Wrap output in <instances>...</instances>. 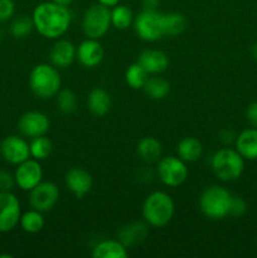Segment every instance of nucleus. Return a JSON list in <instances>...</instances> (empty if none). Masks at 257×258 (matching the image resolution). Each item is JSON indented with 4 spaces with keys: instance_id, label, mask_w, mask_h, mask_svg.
I'll return each instance as SVG.
<instances>
[{
    "instance_id": "obj_42",
    "label": "nucleus",
    "mask_w": 257,
    "mask_h": 258,
    "mask_svg": "<svg viewBox=\"0 0 257 258\" xmlns=\"http://www.w3.org/2000/svg\"><path fill=\"white\" fill-rule=\"evenodd\" d=\"M4 257H8V258H12L13 256H12V254H0V258H4Z\"/></svg>"
},
{
    "instance_id": "obj_37",
    "label": "nucleus",
    "mask_w": 257,
    "mask_h": 258,
    "mask_svg": "<svg viewBox=\"0 0 257 258\" xmlns=\"http://www.w3.org/2000/svg\"><path fill=\"white\" fill-rule=\"evenodd\" d=\"M159 0H143L144 10H156L159 7Z\"/></svg>"
},
{
    "instance_id": "obj_38",
    "label": "nucleus",
    "mask_w": 257,
    "mask_h": 258,
    "mask_svg": "<svg viewBox=\"0 0 257 258\" xmlns=\"http://www.w3.org/2000/svg\"><path fill=\"white\" fill-rule=\"evenodd\" d=\"M98 2V4H101V5H105V7H107V8H113V7H116V5L118 4V2H120V0H97Z\"/></svg>"
},
{
    "instance_id": "obj_4",
    "label": "nucleus",
    "mask_w": 257,
    "mask_h": 258,
    "mask_svg": "<svg viewBox=\"0 0 257 258\" xmlns=\"http://www.w3.org/2000/svg\"><path fill=\"white\" fill-rule=\"evenodd\" d=\"M211 166L219 180L234 181L243 173L244 159L236 149L222 148L212 156Z\"/></svg>"
},
{
    "instance_id": "obj_31",
    "label": "nucleus",
    "mask_w": 257,
    "mask_h": 258,
    "mask_svg": "<svg viewBox=\"0 0 257 258\" xmlns=\"http://www.w3.org/2000/svg\"><path fill=\"white\" fill-rule=\"evenodd\" d=\"M55 102H57V108L65 115H70L77 110L78 100L76 93L70 88H60L59 92L55 96Z\"/></svg>"
},
{
    "instance_id": "obj_10",
    "label": "nucleus",
    "mask_w": 257,
    "mask_h": 258,
    "mask_svg": "<svg viewBox=\"0 0 257 258\" xmlns=\"http://www.w3.org/2000/svg\"><path fill=\"white\" fill-rule=\"evenodd\" d=\"M59 199V189L52 181H40L37 186L29 191V204L33 209L49 212L54 208Z\"/></svg>"
},
{
    "instance_id": "obj_26",
    "label": "nucleus",
    "mask_w": 257,
    "mask_h": 258,
    "mask_svg": "<svg viewBox=\"0 0 257 258\" xmlns=\"http://www.w3.org/2000/svg\"><path fill=\"white\" fill-rule=\"evenodd\" d=\"M19 224L24 232L29 234H35L44 228L45 221L42 212L32 208L20 216Z\"/></svg>"
},
{
    "instance_id": "obj_27",
    "label": "nucleus",
    "mask_w": 257,
    "mask_h": 258,
    "mask_svg": "<svg viewBox=\"0 0 257 258\" xmlns=\"http://www.w3.org/2000/svg\"><path fill=\"white\" fill-rule=\"evenodd\" d=\"M134 23L133 10L126 5H116L111 10V25L118 30H125Z\"/></svg>"
},
{
    "instance_id": "obj_21",
    "label": "nucleus",
    "mask_w": 257,
    "mask_h": 258,
    "mask_svg": "<svg viewBox=\"0 0 257 258\" xmlns=\"http://www.w3.org/2000/svg\"><path fill=\"white\" fill-rule=\"evenodd\" d=\"M112 106L111 95L101 87L91 90L87 96V107L95 116H105Z\"/></svg>"
},
{
    "instance_id": "obj_41",
    "label": "nucleus",
    "mask_w": 257,
    "mask_h": 258,
    "mask_svg": "<svg viewBox=\"0 0 257 258\" xmlns=\"http://www.w3.org/2000/svg\"><path fill=\"white\" fill-rule=\"evenodd\" d=\"M3 38H4V30H3V28L0 27V42L3 40Z\"/></svg>"
},
{
    "instance_id": "obj_20",
    "label": "nucleus",
    "mask_w": 257,
    "mask_h": 258,
    "mask_svg": "<svg viewBox=\"0 0 257 258\" xmlns=\"http://www.w3.org/2000/svg\"><path fill=\"white\" fill-rule=\"evenodd\" d=\"M93 258H127L128 248L118 239H105L93 247Z\"/></svg>"
},
{
    "instance_id": "obj_30",
    "label": "nucleus",
    "mask_w": 257,
    "mask_h": 258,
    "mask_svg": "<svg viewBox=\"0 0 257 258\" xmlns=\"http://www.w3.org/2000/svg\"><path fill=\"white\" fill-rule=\"evenodd\" d=\"M33 29H34V23L32 18L27 15H20L10 23L9 33L14 39H24L28 35H30Z\"/></svg>"
},
{
    "instance_id": "obj_25",
    "label": "nucleus",
    "mask_w": 257,
    "mask_h": 258,
    "mask_svg": "<svg viewBox=\"0 0 257 258\" xmlns=\"http://www.w3.org/2000/svg\"><path fill=\"white\" fill-rule=\"evenodd\" d=\"M164 33L168 37H178L186 29L188 20L181 13L170 12L163 14Z\"/></svg>"
},
{
    "instance_id": "obj_36",
    "label": "nucleus",
    "mask_w": 257,
    "mask_h": 258,
    "mask_svg": "<svg viewBox=\"0 0 257 258\" xmlns=\"http://www.w3.org/2000/svg\"><path fill=\"white\" fill-rule=\"evenodd\" d=\"M237 135L234 134L233 130L231 128H223L219 133V140L224 144V145H231V144H234L236 141Z\"/></svg>"
},
{
    "instance_id": "obj_39",
    "label": "nucleus",
    "mask_w": 257,
    "mask_h": 258,
    "mask_svg": "<svg viewBox=\"0 0 257 258\" xmlns=\"http://www.w3.org/2000/svg\"><path fill=\"white\" fill-rule=\"evenodd\" d=\"M52 2L55 3V4L62 5V7H70L73 3V0H52Z\"/></svg>"
},
{
    "instance_id": "obj_17",
    "label": "nucleus",
    "mask_w": 257,
    "mask_h": 258,
    "mask_svg": "<svg viewBox=\"0 0 257 258\" xmlns=\"http://www.w3.org/2000/svg\"><path fill=\"white\" fill-rule=\"evenodd\" d=\"M77 47L68 39H59L53 44L49 53V59L54 67L67 68L76 59Z\"/></svg>"
},
{
    "instance_id": "obj_6",
    "label": "nucleus",
    "mask_w": 257,
    "mask_h": 258,
    "mask_svg": "<svg viewBox=\"0 0 257 258\" xmlns=\"http://www.w3.org/2000/svg\"><path fill=\"white\" fill-rule=\"evenodd\" d=\"M111 27L110 8L101 4L91 5L82 17V30L87 38L100 39Z\"/></svg>"
},
{
    "instance_id": "obj_5",
    "label": "nucleus",
    "mask_w": 257,
    "mask_h": 258,
    "mask_svg": "<svg viewBox=\"0 0 257 258\" xmlns=\"http://www.w3.org/2000/svg\"><path fill=\"white\" fill-rule=\"evenodd\" d=\"M232 194L222 185H211L202 191L199 208L202 213L211 219H223L229 216Z\"/></svg>"
},
{
    "instance_id": "obj_15",
    "label": "nucleus",
    "mask_w": 257,
    "mask_h": 258,
    "mask_svg": "<svg viewBox=\"0 0 257 258\" xmlns=\"http://www.w3.org/2000/svg\"><path fill=\"white\" fill-rule=\"evenodd\" d=\"M105 57V50L98 39L87 38L80 43L76 50V58L82 66L87 68H95L100 64Z\"/></svg>"
},
{
    "instance_id": "obj_13",
    "label": "nucleus",
    "mask_w": 257,
    "mask_h": 258,
    "mask_svg": "<svg viewBox=\"0 0 257 258\" xmlns=\"http://www.w3.org/2000/svg\"><path fill=\"white\" fill-rule=\"evenodd\" d=\"M0 154L5 161L18 165L30 158L29 144L22 136L9 135L0 144Z\"/></svg>"
},
{
    "instance_id": "obj_23",
    "label": "nucleus",
    "mask_w": 257,
    "mask_h": 258,
    "mask_svg": "<svg viewBox=\"0 0 257 258\" xmlns=\"http://www.w3.org/2000/svg\"><path fill=\"white\" fill-rule=\"evenodd\" d=\"M176 154L185 163H196L203 155V144L194 136H188L179 141Z\"/></svg>"
},
{
    "instance_id": "obj_18",
    "label": "nucleus",
    "mask_w": 257,
    "mask_h": 258,
    "mask_svg": "<svg viewBox=\"0 0 257 258\" xmlns=\"http://www.w3.org/2000/svg\"><path fill=\"white\" fill-rule=\"evenodd\" d=\"M149 233V224L146 222H131L118 231V241L126 247H133L141 243Z\"/></svg>"
},
{
    "instance_id": "obj_34",
    "label": "nucleus",
    "mask_w": 257,
    "mask_h": 258,
    "mask_svg": "<svg viewBox=\"0 0 257 258\" xmlns=\"http://www.w3.org/2000/svg\"><path fill=\"white\" fill-rule=\"evenodd\" d=\"M14 185V175L7 170H0V191H12Z\"/></svg>"
},
{
    "instance_id": "obj_29",
    "label": "nucleus",
    "mask_w": 257,
    "mask_h": 258,
    "mask_svg": "<svg viewBox=\"0 0 257 258\" xmlns=\"http://www.w3.org/2000/svg\"><path fill=\"white\" fill-rule=\"evenodd\" d=\"M29 149L30 158L42 161L49 158V155L52 154L53 150V145L52 141H50L47 136L42 135L38 136V138L32 139V141L29 143Z\"/></svg>"
},
{
    "instance_id": "obj_40",
    "label": "nucleus",
    "mask_w": 257,
    "mask_h": 258,
    "mask_svg": "<svg viewBox=\"0 0 257 258\" xmlns=\"http://www.w3.org/2000/svg\"><path fill=\"white\" fill-rule=\"evenodd\" d=\"M251 55L253 57L254 60H257V43H254L251 48Z\"/></svg>"
},
{
    "instance_id": "obj_35",
    "label": "nucleus",
    "mask_w": 257,
    "mask_h": 258,
    "mask_svg": "<svg viewBox=\"0 0 257 258\" xmlns=\"http://www.w3.org/2000/svg\"><path fill=\"white\" fill-rule=\"evenodd\" d=\"M246 118L251 123L252 127L257 128V101L248 105L246 110Z\"/></svg>"
},
{
    "instance_id": "obj_12",
    "label": "nucleus",
    "mask_w": 257,
    "mask_h": 258,
    "mask_svg": "<svg viewBox=\"0 0 257 258\" xmlns=\"http://www.w3.org/2000/svg\"><path fill=\"white\" fill-rule=\"evenodd\" d=\"M49 117L40 111H28L23 113L18 121V130L24 138L34 139L45 135L49 131Z\"/></svg>"
},
{
    "instance_id": "obj_2",
    "label": "nucleus",
    "mask_w": 257,
    "mask_h": 258,
    "mask_svg": "<svg viewBox=\"0 0 257 258\" xmlns=\"http://www.w3.org/2000/svg\"><path fill=\"white\" fill-rule=\"evenodd\" d=\"M175 212V204L168 193L161 190L153 191L143 203L144 221L154 228H163L170 223Z\"/></svg>"
},
{
    "instance_id": "obj_19",
    "label": "nucleus",
    "mask_w": 257,
    "mask_h": 258,
    "mask_svg": "<svg viewBox=\"0 0 257 258\" xmlns=\"http://www.w3.org/2000/svg\"><path fill=\"white\" fill-rule=\"evenodd\" d=\"M234 146L244 160H257V128L251 127L242 131L237 135Z\"/></svg>"
},
{
    "instance_id": "obj_11",
    "label": "nucleus",
    "mask_w": 257,
    "mask_h": 258,
    "mask_svg": "<svg viewBox=\"0 0 257 258\" xmlns=\"http://www.w3.org/2000/svg\"><path fill=\"white\" fill-rule=\"evenodd\" d=\"M15 185L22 190L30 191L43 180V169L39 160L27 159L23 163L18 164L14 173Z\"/></svg>"
},
{
    "instance_id": "obj_24",
    "label": "nucleus",
    "mask_w": 257,
    "mask_h": 258,
    "mask_svg": "<svg viewBox=\"0 0 257 258\" xmlns=\"http://www.w3.org/2000/svg\"><path fill=\"white\" fill-rule=\"evenodd\" d=\"M144 92L151 100H163L170 92V83L159 75L149 76L148 81L143 87Z\"/></svg>"
},
{
    "instance_id": "obj_1",
    "label": "nucleus",
    "mask_w": 257,
    "mask_h": 258,
    "mask_svg": "<svg viewBox=\"0 0 257 258\" xmlns=\"http://www.w3.org/2000/svg\"><path fill=\"white\" fill-rule=\"evenodd\" d=\"M32 19L34 29L48 39H58L65 35L72 24V14L68 7L53 2L38 4L33 10Z\"/></svg>"
},
{
    "instance_id": "obj_3",
    "label": "nucleus",
    "mask_w": 257,
    "mask_h": 258,
    "mask_svg": "<svg viewBox=\"0 0 257 258\" xmlns=\"http://www.w3.org/2000/svg\"><path fill=\"white\" fill-rule=\"evenodd\" d=\"M60 75L58 68L52 63H39L35 66L29 75V87L34 96L40 100H49L59 92Z\"/></svg>"
},
{
    "instance_id": "obj_9",
    "label": "nucleus",
    "mask_w": 257,
    "mask_h": 258,
    "mask_svg": "<svg viewBox=\"0 0 257 258\" xmlns=\"http://www.w3.org/2000/svg\"><path fill=\"white\" fill-rule=\"evenodd\" d=\"M20 202L12 191H0V233L13 231L19 224Z\"/></svg>"
},
{
    "instance_id": "obj_32",
    "label": "nucleus",
    "mask_w": 257,
    "mask_h": 258,
    "mask_svg": "<svg viewBox=\"0 0 257 258\" xmlns=\"http://www.w3.org/2000/svg\"><path fill=\"white\" fill-rule=\"evenodd\" d=\"M15 4L13 0H0V23H5L14 17Z\"/></svg>"
},
{
    "instance_id": "obj_28",
    "label": "nucleus",
    "mask_w": 257,
    "mask_h": 258,
    "mask_svg": "<svg viewBox=\"0 0 257 258\" xmlns=\"http://www.w3.org/2000/svg\"><path fill=\"white\" fill-rule=\"evenodd\" d=\"M149 76L150 75L138 62H135L128 66L126 70L125 81L128 87H131L133 90H143Z\"/></svg>"
},
{
    "instance_id": "obj_16",
    "label": "nucleus",
    "mask_w": 257,
    "mask_h": 258,
    "mask_svg": "<svg viewBox=\"0 0 257 258\" xmlns=\"http://www.w3.org/2000/svg\"><path fill=\"white\" fill-rule=\"evenodd\" d=\"M136 62L150 76L160 75V73L165 72L169 67V57L166 55V53L160 49H154V48L143 50L138 55Z\"/></svg>"
},
{
    "instance_id": "obj_22",
    "label": "nucleus",
    "mask_w": 257,
    "mask_h": 258,
    "mask_svg": "<svg viewBox=\"0 0 257 258\" xmlns=\"http://www.w3.org/2000/svg\"><path fill=\"white\" fill-rule=\"evenodd\" d=\"M136 151H138L139 158L143 161H145V163H156L161 158L163 145L154 136H145V138L139 140L138 146H136Z\"/></svg>"
},
{
    "instance_id": "obj_14",
    "label": "nucleus",
    "mask_w": 257,
    "mask_h": 258,
    "mask_svg": "<svg viewBox=\"0 0 257 258\" xmlns=\"http://www.w3.org/2000/svg\"><path fill=\"white\" fill-rule=\"evenodd\" d=\"M65 184L68 190L78 199H82L92 189V175L86 169L73 166L66 173Z\"/></svg>"
},
{
    "instance_id": "obj_8",
    "label": "nucleus",
    "mask_w": 257,
    "mask_h": 258,
    "mask_svg": "<svg viewBox=\"0 0 257 258\" xmlns=\"http://www.w3.org/2000/svg\"><path fill=\"white\" fill-rule=\"evenodd\" d=\"M186 163L179 156H164L156 164V174L161 183L170 188H176L185 183L188 178Z\"/></svg>"
},
{
    "instance_id": "obj_7",
    "label": "nucleus",
    "mask_w": 257,
    "mask_h": 258,
    "mask_svg": "<svg viewBox=\"0 0 257 258\" xmlns=\"http://www.w3.org/2000/svg\"><path fill=\"white\" fill-rule=\"evenodd\" d=\"M136 35L145 42H156L165 35L163 14L158 10H143L134 18Z\"/></svg>"
},
{
    "instance_id": "obj_33",
    "label": "nucleus",
    "mask_w": 257,
    "mask_h": 258,
    "mask_svg": "<svg viewBox=\"0 0 257 258\" xmlns=\"http://www.w3.org/2000/svg\"><path fill=\"white\" fill-rule=\"evenodd\" d=\"M247 211V204L239 197L232 196L231 208H229V216L232 217H242Z\"/></svg>"
}]
</instances>
